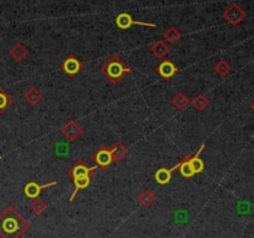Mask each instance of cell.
<instances>
[{"label": "cell", "mask_w": 254, "mask_h": 238, "mask_svg": "<svg viewBox=\"0 0 254 238\" xmlns=\"http://www.w3.org/2000/svg\"><path fill=\"white\" fill-rule=\"evenodd\" d=\"M29 228L27 220L12 206H6L0 213V238H20Z\"/></svg>", "instance_id": "6da1fadb"}, {"label": "cell", "mask_w": 254, "mask_h": 238, "mask_svg": "<svg viewBox=\"0 0 254 238\" xmlns=\"http://www.w3.org/2000/svg\"><path fill=\"white\" fill-rule=\"evenodd\" d=\"M101 72L107 79H109V82L119 84L127 74L130 73V67L118 55H113L102 64Z\"/></svg>", "instance_id": "7a4b0ae2"}, {"label": "cell", "mask_w": 254, "mask_h": 238, "mask_svg": "<svg viewBox=\"0 0 254 238\" xmlns=\"http://www.w3.org/2000/svg\"><path fill=\"white\" fill-rule=\"evenodd\" d=\"M222 16L228 24L232 25V26H237V25H240L241 22L246 19V11L237 4V2H232V4L223 11Z\"/></svg>", "instance_id": "3957f363"}, {"label": "cell", "mask_w": 254, "mask_h": 238, "mask_svg": "<svg viewBox=\"0 0 254 238\" xmlns=\"http://www.w3.org/2000/svg\"><path fill=\"white\" fill-rule=\"evenodd\" d=\"M97 169V166H88L84 160H78L71 169L67 170V175L69 178H88V176H92V173Z\"/></svg>", "instance_id": "277c9868"}, {"label": "cell", "mask_w": 254, "mask_h": 238, "mask_svg": "<svg viewBox=\"0 0 254 238\" xmlns=\"http://www.w3.org/2000/svg\"><path fill=\"white\" fill-rule=\"evenodd\" d=\"M60 67H61L62 71L69 77H74L77 73H79V72L83 69V64H82L81 61H79L76 56H73V55L67 56V59L61 62Z\"/></svg>", "instance_id": "5b68a950"}, {"label": "cell", "mask_w": 254, "mask_h": 238, "mask_svg": "<svg viewBox=\"0 0 254 238\" xmlns=\"http://www.w3.org/2000/svg\"><path fill=\"white\" fill-rule=\"evenodd\" d=\"M92 160L97 164V166L102 169V170H106L107 168H109L113 161V158H112L111 149L107 148V146H101L96 153L92 156Z\"/></svg>", "instance_id": "8992f818"}, {"label": "cell", "mask_w": 254, "mask_h": 238, "mask_svg": "<svg viewBox=\"0 0 254 238\" xmlns=\"http://www.w3.org/2000/svg\"><path fill=\"white\" fill-rule=\"evenodd\" d=\"M116 25L121 30H127L131 26V25H141V26L146 27H155L156 24H151V22H141L133 20V17L128 14V12H121L118 16L116 17Z\"/></svg>", "instance_id": "52a82bcc"}, {"label": "cell", "mask_w": 254, "mask_h": 238, "mask_svg": "<svg viewBox=\"0 0 254 238\" xmlns=\"http://www.w3.org/2000/svg\"><path fill=\"white\" fill-rule=\"evenodd\" d=\"M61 133L68 141H74L81 136V134L83 133V129H82V126L76 120L72 119L66 125L62 126Z\"/></svg>", "instance_id": "ba28073f"}, {"label": "cell", "mask_w": 254, "mask_h": 238, "mask_svg": "<svg viewBox=\"0 0 254 238\" xmlns=\"http://www.w3.org/2000/svg\"><path fill=\"white\" fill-rule=\"evenodd\" d=\"M56 183H57L56 181H52V182L45 183V185H39V183L35 182V181H30V182H27L26 185H25L24 192L27 197L35 200V198H39L40 193H41V191L44 190V188L50 187V186H54L56 185Z\"/></svg>", "instance_id": "9c48e42d"}, {"label": "cell", "mask_w": 254, "mask_h": 238, "mask_svg": "<svg viewBox=\"0 0 254 238\" xmlns=\"http://www.w3.org/2000/svg\"><path fill=\"white\" fill-rule=\"evenodd\" d=\"M178 71L179 68L175 66V63H174L171 60H164V61L156 67V72L165 79L173 78L174 74L178 73Z\"/></svg>", "instance_id": "30bf717a"}, {"label": "cell", "mask_w": 254, "mask_h": 238, "mask_svg": "<svg viewBox=\"0 0 254 238\" xmlns=\"http://www.w3.org/2000/svg\"><path fill=\"white\" fill-rule=\"evenodd\" d=\"M179 169V164L178 165L173 166L171 169H166V168H160L155 174H154V178L158 183L160 185H166L171 181V178H173V173Z\"/></svg>", "instance_id": "8fae6325"}, {"label": "cell", "mask_w": 254, "mask_h": 238, "mask_svg": "<svg viewBox=\"0 0 254 238\" xmlns=\"http://www.w3.org/2000/svg\"><path fill=\"white\" fill-rule=\"evenodd\" d=\"M128 153L129 150L127 149V146L124 145L123 143H121V141L114 143V145L111 148L112 158H113V161H117V163L123 160V159L128 155Z\"/></svg>", "instance_id": "7c38bea8"}, {"label": "cell", "mask_w": 254, "mask_h": 238, "mask_svg": "<svg viewBox=\"0 0 254 238\" xmlns=\"http://www.w3.org/2000/svg\"><path fill=\"white\" fill-rule=\"evenodd\" d=\"M149 50H150L151 54H153L154 56L158 57V59H163V57H165L166 55L169 54V51H170L169 46L163 41V40H158L156 42H154Z\"/></svg>", "instance_id": "4fadbf2b"}, {"label": "cell", "mask_w": 254, "mask_h": 238, "mask_svg": "<svg viewBox=\"0 0 254 238\" xmlns=\"http://www.w3.org/2000/svg\"><path fill=\"white\" fill-rule=\"evenodd\" d=\"M191 154H186L184 156V159L181 160V163H179V170H180L181 175L186 178H191L195 173H193L192 168H191V164H190V159H191Z\"/></svg>", "instance_id": "5bb4252c"}, {"label": "cell", "mask_w": 254, "mask_h": 238, "mask_svg": "<svg viewBox=\"0 0 254 238\" xmlns=\"http://www.w3.org/2000/svg\"><path fill=\"white\" fill-rule=\"evenodd\" d=\"M24 99L30 104V106H36L37 103L42 101V93L36 88V87H30L24 94Z\"/></svg>", "instance_id": "9a60e30c"}, {"label": "cell", "mask_w": 254, "mask_h": 238, "mask_svg": "<svg viewBox=\"0 0 254 238\" xmlns=\"http://www.w3.org/2000/svg\"><path fill=\"white\" fill-rule=\"evenodd\" d=\"M27 54H29V50H27L21 42H16V44L10 49V55H11V57L15 61H22V60L27 56Z\"/></svg>", "instance_id": "2e32d148"}, {"label": "cell", "mask_w": 254, "mask_h": 238, "mask_svg": "<svg viewBox=\"0 0 254 238\" xmlns=\"http://www.w3.org/2000/svg\"><path fill=\"white\" fill-rule=\"evenodd\" d=\"M171 103H173V106L175 107L176 109H179V111H184V109L190 104V99H189V97L186 96L185 93L179 92V93H176L175 96L173 97Z\"/></svg>", "instance_id": "e0dca14e"}, {"label": "cell", "mask_w": 254, "mask_h": 238, "mask_svg": "<svg viewBox=\"0 0 254 238\" xmlns=\"http://www.w3.org/2000/svg\"><path fill=\"white\" fill-rule=\"evenodd\" d=\"M203 146H205V145L202 144V145L200 146V149L197 150V153H196V155L191 156V159H190L191 168H192L193 173H195V174L201 173V171L205 169V164H203V161L200 159V154H201V151H202Z\"/></svg>", "instance_id": "ac0fdd59"}, {"label": "cell", "mask_w": 254, "mask_h": 238, "mask_svg": "<svg viewBox=\"0 0 254 238\" xmlns=\"http://www.w3.org/2000/svg\"><path fill=\"white\" fill-rule=\"evenodd\" d=\"M163 37H164V40H166V42H168V44L174 45L181 39V32L179 31L176 27L170 26L169 29H166L165 32H164Z\"/></svg>", "instance_id": "d6986e66"}, {"label": "cell", "mask_w": 254, "mask_h": 238, "mask_svg": "<svg viewBox=\"0 0 254 238\" xmlns=\"http://www.w3.org/2000/svg\"><path fill=\"white\" fill-rule=\"evenodd\" d=\"M12 103H14L12 97L10 94H7V92L0 87V114L4 113Z\"/></svg>", "instance_id": "ffe728a7"}, {"label": "cell", "mask_w": 254, "mask_h": 238, "mask_svg": "<svg viewBox=\"0 0 254 238\" xmlns=\"http://www.w3.org/2000/svg\"><path fill=\"white\" fill-rule=\"evenodd\" d=\"M91 176H88V178H73V182H74V186H76V188H74L73 193L71 195V198H69V201H73L74 196L77 195V192L81 190H84V188H87L89 186V183H91Z\"/></svg>", "instance_id": "44dd1931"}, {"label": "cell", "mask_w": 254, "mask_h": 238, "mask_svg": "<svg viewBox=\"0 0 254 238\" xmlns=\"http://www.w3.org/2000/svg\"><path fill=\"white\" fill-rule=\"evenodd\" d=\"M155 195L150 190H144L140 195L138 196V201L144 206V207H150L155 201Z\"/></svg>", "instance_id": "7402d4cb"}, {"label": "cell", "mask_w": 254, "mask_h": 238, "mask_svg": "<svg viewBox=\"0 0 254 238\" xmlns=\"http://www.w3.org/2000/svg\"><path fill=\"white\" fill-rule=\"evenodd\" d=\"M191 103H192L193 108L195 109H197V111H203V109H206V107H208L210 101L206 98V96L203 93H198L197 96L192 99Z\"/></svg>", "instance_id": "603a6c76"}, {"label": "cell", "mask_w": 254, "mask_h": 238, "mask_svg": "<svg viewBox=\"0 0 254 238\" xmlns=\"http://www.w3.org/2000/svg\"><path fill=\"white\" fill-rule=\"evenodd\" d=\"M231 69H232L231 68V64L228 63L226 60H220V61L215 64V72L221 77L227 76L231 72Z\"/></svg>", "instance_id": "cb8c5ba5"}, {"label": "cell", "mask_w": 254, "mask_h": 238, "mask_svg": "<svg viewBox=\"0 0 254 238\" xmlns=\"http://www.w3.org/2000/svg\"><path fill=\"white\" fill-rule=\"evenodd\" d=\"M46 202H45L44 200H41V198H35V200H32V202L30 203V208H31L32 212L36 213V215H41V213L46 210Z\"/></svg>", "instance_id": "d4e9b609"}, {"label": "cell", "mask_w": 254, "mask_h": 238, "mask_svg": "<svg viewBox=\"0 0 254 238\" xmlns=\"http://www.w3.org/2000/svg\"><path fill=\"white\" fill-rule=\"evenodd\" d=\"M252 109H253V112H254V102L252 103Z\"/></svg>", "instance_id": "484cf974"}, {"label": "cell", "mask_w": 254, "mask_h": 238, "mask_svg": "<svg viewBox=\"0 0 254 238\" xmlns=\"http://www.w3.org/2000/svg\"><path fill=\"white\" fill-rule=\"evenodd\" d=\"M0 159H1V156H0Z\"/></svg>", "instance_id": "4316f807"}]
</instances>
